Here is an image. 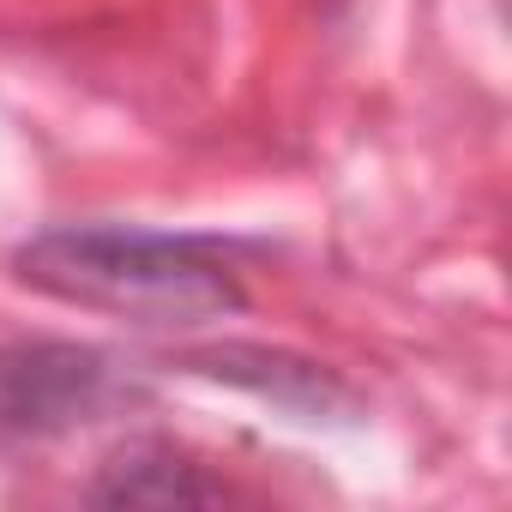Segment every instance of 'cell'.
<instances>
[{
	"mask_svg": "<svg viewBox=\"0 0 512 512\" xmlns=\"http://www.w3.org/2000/svg\"><path fill=\"white\" fill-rule=\"evenodd\" d=\"M19 278L67 308H91L127 326H205L241 308V284L199 241L79 223L19 247Z\"/></svg>",
	"mask_w": 512,
	"mask_h": 512,
	"instance_id": "obj_1",
	"label": "cell"
},
{
	"mask_svg": "<svg viewBox=\"0 0 512 512\" xmlns=\"http://www.w3.org/2000/svg\"><path fill=\"white\" fill-rule=\"evenodd\" d=\"M151 470H157V476H145V464H121L115 482L97 488V500H211V494H217L211 482H199V476L181 470V464H151Z\"/></svg>",
	"mask_w": 512,
	"mask_h": 512,
	"instance_id": "obj_3",
	"label": "cell"
},
{
	"mask_svg": "<svg viewBox=\"0 0 512 512\" xmlns=\"http://www.w3.org/2000/svg\"><path fill=\"white\" fill-rule=\"evenodd\" d=\"M109 398V362L79 344L0 350V434L31 440L85 422Z\"/></svg>",
	"mask_w": 512,
	"mask_h": 512,
	"instance_id": "obj_2",
	"label": "cell"
}]
</instances>
